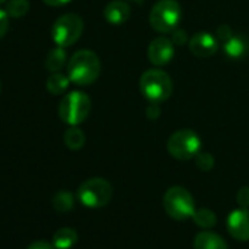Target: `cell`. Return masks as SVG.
I'll return each mask as SVG.
<instances>
[{
    "instance_id": "6da1fadb",
    "label": "cell",
    "mask_w": 249,
    "mask_h": 249,
    "mask_svg": "<svg viewBox=\"0 0 249 249\" xmlns=\"http://www.w3.org/2000/svg\"><path fill=\"white\" fill-rule=\"evenodd\" d=\"M100 72V59L91 50H79L68 62V76L71 82L79 87H87L95 82Z\"/></svg>"
},
{
    "instance_id": "7a4b0ae2",
    "label": "cell",
    "mask_w": 249,
    "mask_h": 249,
    "mask_svg": "<svg viewBox=\"0 0 249 249\" xmlns=\"http://www.w3.org/2000/svg\"><path fill=\"white\" fill-rule=\"evenodd\" d=\"M140 89L148 101H166L173 92L172 78L161 69H148L140 79Z\"/></svg>"
},
{
    "instance_id": "3957f363",
    "label": "cell",
    "mask_w": 249,
    "mask_h": 249,
    "mask_svg": "<svg viewBox=\"0 0 249 249\" xmlns=\"http://www.w3.org/2000/svg\"><path fill=\"white\" fill-rule=\"evenodd\" d=\"M164 211L178 221H185L192 218L195 213V201L192 194L183 186H172L164 192L163 196Z\"/></svg>"
},
{
    "instance_id": "277c9868",
    "label": "cell",
    "mask_w": 249,
    "mask_h": 249,
    "mask_svg": "<svg viewBox=\"0 0 249 249\" xmlns=\"http://www.w3.org/2000/svg\"><path fill=\"white\" fill-rule=\"evenodd\" d=\"M182 17V9L178 0H159L150 12V25L160 34L173 33Z\"/></svg>"
},
{
    "instance_id": "5b68a950",
    "label": "cell",
    "mask_w": 249,
    "mask_h": 249,
    "mask_svg": "<svg viewBox=\"0 0 249 249\" xmlns=\"http://www.w3.org/2000/svg\"><path fill=\"white\" fill-rule=\"evenodd\" d=\"M91 111V100L82 91H72L66 94L59 104V116L69 126L81 124Z\"/></svg>"
},
{
    "instance_id": "8992f818",
    "label": "cell",
    "mask_w": 249,
    "mask_h": 249,
    "mask_svg": "<svg viewBox=\"0 0 249 249\" xmlns=\"http://www.w3.org/2000/svg\"><path fill=\"white\" fill-rule=\"evenodd\" d=\"M113 198V188L103 178H91L78 188V199L87 208H103Z\"/></svg>"
},
{
    "instance_id": "52a82bcc",
    "label": "cell",
    "mask_w": 249,
    "mask_h": 249,
    "mask_svg": "<svg viewBox=\"0 0 249 249\" xmlns=\"http://www.w3.org/2000/svg\"><path fill=\"white\" fill-rule=\"evenodd\" d=\"M169 154L180 161L195 159L201 151V138L192 129H179L167 141Z\"/></svg>"
},
{
    "instance_id": "ba28073f",
    "label": "cell",
    "mask_w": 249,
    "mask_h": 249,
    "mask_svg": "<svg viewBox=\"0 0 249 249\" xmlns=\"http://www.w3.org/2000/svg\"><path fill=\"white\" fill-rule=\"evenodd\" d=\"M84 33V21L76 14H65L59 17L52 27V38L56 46L69 47L75 44Z\"/></svg>"
},
{
    "instance_id": "9c48e42d",
    "label": "cell",
    "mask_w": 249,
    "mask_h": 249,
    "mask_svg": "<svg viewBox=\"0 0 249 249\" xmlns=\"http://www.w3.org/2000/svg\"><path fill=\"white\" fill-rule=\"evenodd\" d=\"M147 54L154 66H164L173 59L175 44L166 37H157L150 43Z\"/></svg>"
},
{
    "instance_id": "30bf717a",
    "label": "cell",
    "mask_w": 249,
    "mask_h": 249,
    "mask_svg": "<svg viewBox=\"0 0 249 249\" xmlns=\"http://www.w3.org/2000/svg\"><path fill=\"white\" fill-rule=\"evenodd\" d=\"M227 231L236 240H249V210L239 208L229 214L227 217Z\"/></svg>"
},
{
    "instance_id": "8fae6325",
    "label": "cell",
    "mask_w": 249,
    "mask_h": 249,
    "mask_svg": "<svg viewBox=\"0 0 249 249\" xmlns=\"http://www.w3.org/2000/svg\"><path fill=\"white\" fill-rule=\"evenodd\" d=\"M189 50L196 57H210L218 50V41L210 33H196L189 40Z\"/></svg>"
},
{
    "instance_id": "7c38bea8",
    "label": "cell",
    "mask_w": 249,
    "mask_h": 249,
    "mask_svg": "<svg viewBox=\"0 0 249 249\" xmlns=\"http://www.w3.org/2000/svg\"><path fill=\"white\" fill-rule=\"evenodd\" d=\"M131 17V6L124 0H111L104 8V18L111 25H122Z\"/></svg>"
},
{
    "instance_id": "4fadbf2b",
    "label": "cell",
    "mask_w": 249,
    "mask_h": 249,
    "mask_svg": "<svg viewBox=\"0 0 249 249\" xmlns=\"http://www.w3.org/2000/svg\"><path fill=\"white\" fill-rule=\"evenodd\" d=\"M194 249H227V243L220 234L202 230L194 239Z\"/></svg>"
},
{
    "instance_id": "5bb4252c",
    "label": "cell",
    "mask_w": 249,
    "mask_h": 249,
    "mask_svg": "<svg viewBox=\"0 0 249 249\" xmlns=\"http://www.w3.org/2000/svg\"><path fill=\"white\" fill-rule=\"evenodd\" d=\"M249 52V43L242 36H231L224 41V53L229 59L239 60L245 57Z\"/></svg>"
},
{
    "instance_id": "9a60e30c",
    "label": "cell",
    "mask_w": 249,
    "mask_h": 249,
    "mask_svg": "<svg viewBox=\"0 0 249 249\" xmlns=\"http://www.w3.org/2000/svg\"><path fill=\"white\" fill-rule=\"evenodd\" d=\"M78 242V233L72 227H62L53 234V246L56 249H71Z\"/></svg>"
},
{
    "instance_id": "2e32d148",
    "label": "cell",
    "mask_w": 249,
    "mask_h": 249,
    "mask_svg": "<svg viewBox=\"0 0 249 249\" xmlns=\"http://www.w3.org/2000/svg\"><path fill=\"white\" fill-rule=\"evenodd\" d=\"M66 60H68V54H66L65 47L56 46L54 49L49 52L46 57V68L50 72H59L66 65Z\"/></svg>"
},
{
    "instance_id": "e0dca14e",
    "label": "cell",
    "mask_w": 249,
    "mask_h": 249,
    "mask_svg": "<svg viewBox=\"0 0 249 249\" xmlns=\"http://www.w3.org/2000/svg\"><path fill=\"white\" fill-rule=\"evenodd\" d=\"M69 76L60 73V72H52V75L47 78V89L50 94L53 95H62L63 92H66L68 87H69Z\"/></svg>"
},
{
    "instance_id": "ac0fdd59",
    "label": "cell",
    "mask_w": 249,
    "mask_h": 249,
    "mask_svg": "<svg viewBox=\"0 0 249 249\" xmlns=\"http://www.w3.org/2000/svg\"><path fill=\"white\" fill-rule=\"evenodd\" d=\"M63 141H65V145L69 148V150H73V151H78L84 147L85 144V134L78 128V126H71L65 135H63Z\"/></svg>"
},
{
    "instance_id": "d6986e66",
    "label": "cell",
    "mask_w": 249,
    "mask_h": 249,
    "mask_svg": "<svg viewBox=\"0 0 249 249\" xmlns=\"http://www.w3.org/2000/svg\"><path fill=\"white\" fill-rule=\"evenodd\" d=\"M192 220L195 221L196 226H199L201 229L204 230H210L213 229L215 224H217V217L215 214L208 210V208H199V210H195L194 215H192Z\"/></svg>"
},
{
    "instance_id": "ffe728a7",
    "label": "cell",
    "mask_w": 249,
    "mask_h": 249,
    "mask_svg": "<svg viewBox=\"0 0 249 249\" xmlns=\"http://www.w3.org/2000/svg\"><path fill=\"white\" fill-rule=\"evenodd\" d=\"M53 207L59 213H69L75 205V198L69 191H59L53 196Z\"/></svg>"
},
{
    "instance_id": "44dd1931",
    "label": "cell",
    "mask_w": 249,
    "mask_h": 249,
    "mask_svg": "<svg viewBox=\"0 0 249 249\" xmlns=\"http://www.w3.org/2000/svg\"><path fill=\"white\" fill-rule=\"evenodd\" d=\"M30 11L28 0H9L6 5V14L9 18H21Z\"/></svg>"
},
{
    "instance_id": "7402d4cb",
    "label": "cell",
    "mask_w": 249,
    "mask_h": 249,
    "mask_svg": "<svg viewBox=\"0 0 249 249\" xmlns=\"http://www.w3.org/2000/svg\"><path fill=\"white\" fill-rule=\"evenodd\" d=\"M196 167L201 169L202 172H210L214 167V157L210 153H202L199 151L195 157Z\"/></svg>"
},
{
    "instance_id": "603a6c76",
    "label": "cell",
    "mask_w": 249,
    "mask_h": 249,
    "mask_svg": "<svg viewBox=\"0 0 249 249\" xmlns=\"http://www.w3.org/2000/svg\"><path fill=\"white\" fill-rule=\"evenodd\" d=\"M236 201H237L239 207H242V208H248L249 207V186H243V188H240L237 191Z\"/></svg>"
},
{
    "instance_id": "cb8c5ba5",
    "label": "cell",
    "mask_w": 249,
    "mask_h": 249,
    "mask_svg": "<svg viewBox=\"0 0 249 249\" xmlns=\"http://www.w3.org/2000/svg\"><path fill=\"white\" fill-rule=\"evenodd\" d=\"M8 30H9V15L6 14V11L0 9V38L5 37Z\"/></svg>"
},
{
    "instance_id": "d4e9b609",
    "label": "cell",
    "mask_w": 249,
    "mask_h": 249,
    "mask_svg": "<svg viewBox=\"0 0 249 249\" xmlns=\"http://www.w3.org/2000/svg\"><path fill=\"white\" fill-rule=\"evenodd\" d=\"M172 41H173V44H178V46H183L186 41H188V34H186V31H183V30H180V28H178V30H175L173 31V37H172Z\"/></svg>"
},
{
    "instance_id": "484cf974",
    "label": "cell",
    "mask_w": 249,
    "mask_h": 249,
    "mask_svg": "<svg viewBox=\"0 0 249 249\" xmlns=\"http://www.w3.org/2000/svg\"><path fill=\"white\" fill-rule=\"evenodd\" d=\"M147 117L148 119H151V120H156V119H159L160 117V106H159V103H154V101H150V104H148V107H147Z\"/></svg>"
},
{
    "instance_id": "4316f807",
    "label": "cell",
    "mask_w": 249,
    "mask_h": 249,
    "mask_svg": "<svg viewBox=\"0 0 249 249\" xmlns=\"http://www.w3.org/2000/svg\"><path fill=\"white\" fill-rule=\"evenodd\" d=\"M231 36H233V33H231V30H230L227 25H220V27L217 28V37H218L220 40H223V43H224L226 40H229Z\"/></svg>"
},
{
    "instance_id": "83f0119b",
    "label": "cell",
    "mask_w": 249,
    "mask_h": 249,
    "mask_svg": "<svg viewBox=\"0 0 249 249\" xmlns=\"http://www.w3.org/2000/svg\"><path fill=\"white\" fill-rule=\"evenodd\" d=\"M27 249H56V248L53 246V243H50L47 240H36Z\"/></svg>"
},
{
    "instance_id": "f1b7e54d",
    "label": "cell",
    "mask_w": 249,
    "mask_h": 249,
    "mask_svg": "<svg viewBox=\"0 0 249 249\" xmlns=\"http://www.w3.org/2000/svg\"><path fill=\"white\" fill-rule=\"evenodd\" d=\"M43 2L49 6H54V8H59V6H65L68 5L71 0H43Z\"/></svg>"
},
{
    "instance_id": "f546056e",
    "label": "cell",
    "mask_w": 249,
    "mask_h": 249,
    "mask_svg": "<svg viewBox=\"0 0 249 249\" xmlns=\"http://www.w3.org/2000/svg\"><path fill=\"white\" fill-rule=\"evenodd\" d=\"M6 2H9V0H0V5H3V3H6Z\"/></svg>"
},
{
    "instance_id": "4dcf8cb0",
    "label": "cell",
    "mask_w": 249,
    "mask_h": 249,
    "mask_svg": "<svg viewBox=\"0 0 249 249\" xmlns=\"http://www.w3.org/2000/svg\"><path fill=\"white\" fill-rule=\"evenodd\" d=\"M128 2H141V0H128Z\"/></svg>"
}]
</instances>
